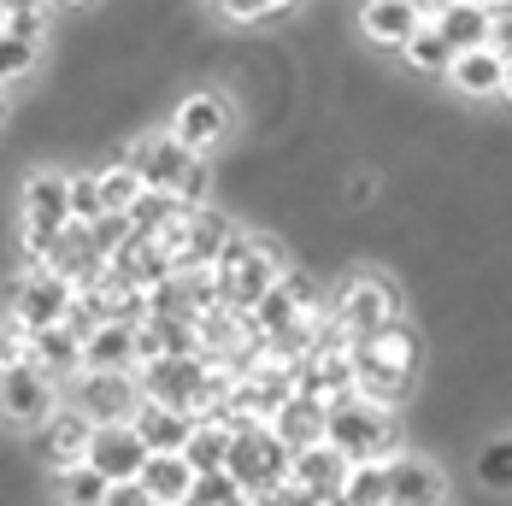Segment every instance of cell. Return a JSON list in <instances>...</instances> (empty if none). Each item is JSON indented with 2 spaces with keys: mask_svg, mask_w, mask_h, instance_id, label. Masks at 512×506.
Masks as SVG:
<instances>
[{
  "mask_svg": "<svg viewBox=\"0 0 512 506\" xmlns=\"http://www.w3.org/2000/svg\"><path fill=\"white\" fill-rule=\"evenodd\" d=\"M324 312L348 330V342H359V336H371V330L407 318V289H401L389 271H348V277L330 289Z\"/></svg>",
  "mask_w": 512,
  "mask_h": 506,
  "instance_id": "1",
  "label": "cell"
},
{
  "mask_svg": "<svg viewBox=\"0 0 512 506\" xmlns=\"http://www.w3.org/2000/svg\"><path fill=\"white\" fill-rule=\"evenodd\" d=\"M324 442L348 465H365V459H389L401 448V412L389 406H371V401H342V406H324Z\"/></svg>",
  "mask_w": 512,
  "mask_h": 506,
  "instance_id": "2",
  "label": "cell"
},
{
  "mask_svg": "<svg viewBox=\"0 0 512 506\" xmlns=\"http://www.w3.org/2000/svg\"><path fill=\"white\" fill-rule=\"evenodd\" d=\"M224 471L242 483V495H248V501H259L265 489L289 483V448L271 436V424H236V430H230Z\"/></svg>",
  "mask_w": 512,
  "mask_h": 506,
  "instance_id": "3",
  "label": "cell"
},
{
  "mask_svg": "<svg viewBox=\"0 0 512 506\" xmlns=\"http://www.w3.org/2000/svg\"><path fill=\"white\" fill-rule=\"evenodd\" d=\"M71 283L48 271V265H30V271H12L6 277V318L24 330V336H36V330H48V324H65V306H71Z\"/></svg>",
  "mask_w": 512,
  "mask_h": 506,
  "instance_id": "4",
  "label": "cell"
},
{
  "mask_svg": "<svg viewBox=\"0 0 512 506\" xmlns=\"http://www.w3.org/2000/svg\"><path fill=\"white\" fill-rule=\"evenodd\" d=\"M53 406H59V383H53L42 365L18 359V365L0 371V424H12V430H42Z\"/></svg>",
  "mask_w": 512,
  "mask_h": 506,
  "instance_id": "5",
  "label": "cell"
},
{
  "mask_svg": "<svg viewBox=\"0 0 512 506\" xmlns=\"http://www.w3.org/2000/svg\"><path fill=\"white\" fill-rule=\"evenodd\" d=\"M230 130H236V95L230 89H195L171 112V136L189 153H212Z\"/></svg>",
  "mask_w": 512,
  "mask_h": 506,
  "instance_id": "6",
  "label": "cell"
},
{
  "mask_svg": "<svg viewBox=\"0 0 512 506\" xmlns=\"http://www.w3.org/2000/svg\"><path fill=\"white\" fill-rule=\"evenodd\" d=\"M71 406L89 424H130L136 406H142L136 371H77L71 377Z\"/></svg>",
  "mask_w": 512,
  "mask_h": 506,
  "instance_id": "7",
  "label": "cell"
},
{
  "mask_svg": "<svg viewBox=\"0 0 512 506\" xmlns=\"http://www.w3.org/2000/svg\"><path fill=\"white\" fill-rule=\"evenodd\" d=\"M206 365H212V359H201V354L148 359V365H136V389H142V401H154V406H183V412H195V406H201V389H206Z\"/></svg>",
  "mask_w": 512,
  "mask_h": 506,
  "instance_id": "8",
  "label": "cell"
},
{
  "mask_svg": "<svg viewBox=\"0 0 512 506\" xmlns=\"http://www.w3.org/2000/svg\"><path fill=\"white\" fill-rule=\"evenodd\" d=\"M442 495H448V483L430 459L401 454V448L383 459V506H442Z\"/></svg>",
  "mask_w": 512,
  "mask_h": 506,
  "instance_id": "9",
  "label": "cell"
},
{
  "mask_svg": "<svg viewBox=\"0 0 512 506\" xmlns=\"http://www.w3.org/2000/svg\"><path fill=\"white\" fill-rule=\"evenodd\" d=\"M83 459L101 471L106 483H130V477L142 471V459H148V442L136 436V424H95Z\"/></svg>",
  "mask_w": 512,
  "mask_h": 506,
  "instance_id": "10",
  "label": "cell"
},
{
  "mask_svg": "<svg viewBox=\"0 0 512 506\" xmlns=\"http://www.w3.org/2000/svg\"><path fill=\"white\" fill-rule=\"evenodd\" d=\"M89 436H95V424L77 412V406H53L48 424H42V442H36V454L48 471H65V465H77V459L89 454Z\"/></svg>",
  "mask_w": 512,
  "mask_h": 506,
  "instance_id": "11",
  "label": "cell"
},
{
  "mask_svg": "<svg viewBox=\"0 0 512 506\" xmlns=\"http://www.w3.org/2000/svg\"><path fill=\"white\" fill-rule=\"evenodd\" d=\"M359 30H365V42L401 53L412 36L424 30V18H418L412 0H365V6H359Z\"/></svg>",
  "mask_w": 512,
  "mask_h": 506,
  "instance_id": "12",
  "label": "cell"
},
{
  "mask_svg": "<svg viewBox=\"0 0 512 506\" xmlns=\"http://www.w3.org/2000/svg\"><path fill=\"white\" fill-rule=\"evenodd\" d=\"M136 436L148 442V454H183V442L195 436V412H183V406H154V401H142L136 406Z\"/></svg>",
  "mask_w": 512,
  "mask_h": 506,
  "instance_id": "13",
  "label": "cell"
},
{
  "mask_svg": "<svg viewBox=\"0 0 512 506\" xmlns=\"http://www.w3.org/2000/svg\"><path fill=\"white\" fill-rule=\"evenodd\" d=\"M342 477H348V459L336 454L330 442H312V448H295V454H289V483H295V489H307L312 501L336 495V489H342Z\"/></svg>",
  "mask_w": 512,
  "mask_h": 506,
  "instance_id": "14",
  "label": "cell"
},
{
  "mask_svg": "<svg viewBox=\"0 0 512 506\" xmlns=\"http://www.w3.org/2000/svg\"><path fill=\"white\" fill-rule=\"evenodd\" d=\"M24 359H30V365H42L53 383L65 389V383L83 371V342H77L65 324H48V330H36V336L24 342Z\"/></svg>",
  "mask_w": 512,
  "mask_h": 506,
  "instance_id": "15",
  "label": "cell"
},
{
  "mask_svg": "<svg viewBox=\"0 0 512 506\" xmlns=\"http://www.w3.org/2000/svg\"><path fill=\"white\" fill-rule=\"evenodd\" d=\"M265 424H271V436H277L289 454H295V448H312V442H324V401H318V395H289Z\"/></svg>",
  "mask_w": 512,
  "mask_h": 506,
  "instance_id": "16",
  "label": "cell"
},
{
  "mask_svg": "<svg viewBox=\"0 0 512 506\" xmlns=\"http://www.w3.org/2000/svg\"><path fill=\"white\" fill-rule=\"evenodd\" d=\"M83 371H136V324H95L83 336Z\"/></svg>",
  "mask_w": 512,
  "mask_h": 506,
  "instance_id": "17",
  "label": "cell"
},
{
  "mask_svg": "<svg viewBox=\"0 0 512 506\" xmlns=\"http://www.w3.org/2000/svg\"><path fill=\"white\" fill-rule=\"evenodd\" d=\"M448 77H454V89L471 95V101H489V95H507V59L495 48H471V53H454V65H448Z\"/></svg>",
  "mask_w": 512,
  "mask_h": 506,
  "instance_id": "18",
  "label": "cell"
},
{
  "mask_svg": "<svg viewBox=\"0 0 512 506\" xmlns=\"http://www.w3.org/2000/svg\"><path fill=\"white\" fill-rule=\"evenodd\" d=\"M430 30L442 36V48L448 53H471V48L489 42V6H477V0H454L448 12L430 18Z\"/></svg>",
  "mask_w": 512,
  "mask_h": 506,
  "instance_id": "19",
  "label": "cell"
},
{
  "mask_svg": "<svg viewBox=\"0 0 512 506\" xmlns=\"http://www.w3.org/2000/svg\"><path fill=\"white\" fill-rule=\"evenodd\" d=\"M136 483L154 495V506H177V501H189L195 471H189V459L183 454H148L142 459V471H136Z\"/></svg>",
  "mask_w": 512,
  "mask_h": 506,
  "instance_id": "20",
  "label": "cell"
},
{
  "mask_svg": "<svg viewBox=\"0 0 512 506\" xmlns=\"http://www.w3.org/2000/svg\"><path fill=\"white\" fill-rule=\"evenodd\" d=\"M189 206L177 201V195H159V189H142L136 201L124 206V218H130V236H159L171 218H183Z\"/></svg>",
  "mask_w": 512,
  "mask_h": 506,
  "instance_id": "21",
  "label": "cell"
},
{
  "mask_svg": "<svg viewBox=\"0 0 512 506\" xmlns=\"http://www.w3.org/2000/svg\"><path fill=\"white\" fill-rule=\"evenodd\" d=\"M53 483H59V506H101L106 489H112V483H106L89 459H77V465L53 471Z\"/></svg>",
  "mask_w": 512,
  "mask_h": 506,
  "instance_id": "22",
  "label": "cell"
},
{
  "mask_svg": "<svg viewBox=\"0 0 512 506\" xmlns=\"http://www.w3.org/2000/svg\"><path fill=\"white\" fill-rule=\"evenodd\" d=\"M395 59H401V65H407L412 77H448V65H454V53L442 48V36H436V30H430V24H424V30H418V36H412L407 48L395 53Z\"/></svg>",
  "mask_w": 512,
  "mask_h": 506,
  "instance_id": "23",
  "label": "cell"
},
{
  "mask_svg": "<svg viewBox=\"0 0 512 506\" xmlns=\"http://www.w3.org/2000/svg\"><path fill=\"white\" fill-rule=\"evenodd\" d=\"M224 454H230V430L224 424H195V436L183 442V459H189V471H224Z\"/></svg>",
  "mask_w": 512,
  "mask_h": 506,
  "instance_id": "24",
  "label": "cell"
},
{
  "mask_svg": "<svg viewBox=\"0 0 512 506\" xmlns=\"http://www.w3.org/2000/svg\"><path fill=\"white\" fill-rule=\"evenodd\" d=\"M95 183H101L106 212H124V206L142 195V177H136V165H124V159H106L101 171H95Z\"/></svg>",
  "mask_w": 512,
  "mask_h": 506,
  "instance_id": "25",
  "label": "cell"
},
{
  "mask_svg": "<svg viewBox=\"0 0 512 506\" xmlns=\"http://www.w3.org/2000/svg\"><path fill=\"white\" fill-rule=\"evenodd\" d=\"M477 483H483L489 495H507V483H512V442H507V430L483 442V454H477Z\"/></svg>",
  "mask_w": 512,
  "mask_h": 506,
  "instance_id": "26",
  "label": "cell"
},
{
  "mask_svg": "<svg viewBox=\"0 0 512 506\" xmlns=\"http://www.w3.org/2000/svg\"><path fill=\"white\" fill-rule=\"evenodd\" d=\"M348 506H383V459H365V465H348L342 489H336Z\"/></svg>",
  "mask_w": 512,
  "mask_h": 506,
  "instance_id": "27",
  "label": "cell"
},
{
  "mask_svg": "<svg viewBox=\"0 0 512 506\" xmlns=\"http://www.w3.org/2000/svg\"><path fill=\"white\" fill-rule=\"evenodd\" d=\"M36 65H42V48H36V42H18V36H6V30H0V89L24 83Z\"/></svg>",
  "mask_w": 512,
  "mask_h": 506,
  "instance_id": "28",
  "label": "cell"
},
{
  "mask_svg": "<svg viewBox=\"0 0 512 506\" xmlns=\"http://www.w3.org/2000/svg\"><path fill=\"white\" fill-rule=\"evenodd\" d=\"M65 206H71V224H95V218H101L106 206H101V183H95V171H71Z\"/></svg>",
  "mask_w": 512,
  "mask_h": 506,
  "instance_id": "29",
  "label": "cell"
},
{
  "mask_svg": "<svg viewBox=\"0 0 512 506\" xmlns=\"http://www.w3.org/2000/svg\"><path fill=\"white\" fill-rule=\"evenodd\" d=\"M212 183H218V177H212V159H206V153H195V159H189V171H183V183H177L171 195L195 212V206H212Z\"/></svg>",
  "mask_w": 512,
  "mask_h": 506,
  "instance_id": "30",
  "label": "cell"
},
{
  "mask_svg": "<svg viewBox=\"0 0 512 506\" xmlns=\"http://www.w3.org/2000/svg\"><path fill=\"white\" fill-rule=\"evenodd\" d=\"M230 24H259V18H289L301 0H212Z\"/></svg>",
  "mask_w": 512,
  "mask_h": 506,
  "instance_id": "31",
  "label": "cell"
},
{
  "mask_svg": "<svg viewBox=\"0 0 512 506\" xmlns=\"http://www.w3.org/2000/svg\"><path fill=\"white\" fill-rule=\"evenodd\" d=\"M189 501H201V506H230V501H242V483H236L230 471H195V483H189Z\"/></svg>",
  "mask_w": 512,
  "mask_h": 506,
  "instance_id": "32",
  "label": "cell"
},
{
  "mask_svg": "<svg viewBox=\"0 0 512 506\" xmlns=\"http://www.w3.org/2000/svg\"><path fill=\"white\" fill-rule=\"evenodd\" d=\"M0 30L18 36V42H36V48H42V36H48V6H18V12H6Z\"/></svg>",
  "mask_w": 512,
  "mask_h": 506,
  "instance_id": "33",
  "label": "cell"
},
{
  "mask_svg": "<svg viewBox=\"0 0 512 506\" xmlns=\"http://www.w3.org/2000/svg\"><path fill=\"white\" fill-rule=\"evenodd\" d=\"M89 236H95L101 253H118L124 242H130V218H124V212H101V218L89 224Z\"/></svg>",
  "mask_w": 512,
  "mask_h": 506,
  "instance_id": "34",
  "label": "cell"
},
{
  "mask_svg": "<svg viewBox=\"0 0 512 506\" xmlns=\"http://www.w3.org/2000/svg\"><path fill=\"white\" fill-rule=\"evenodd\" d=\"M24 342H30V336H24V330H18L12 318H0V371L24 359Z\"/></svg>",
  "mask_w": 512,
  "mask_h": 506,
  "instance_id": "35",
  "label": "cell"
},
{
  "mask_svg": "<svg viewBox=\"0 0 512 506\" xmlns=\"http://www.w3.org/2000/svg\"><path fill=\"white\" fill-rule=\"evenodd\" d=\"M101 506H154V495H148V489H142V483L130 477V483H112Z\"/></svg>",
  "mask_w": 512,
  "mask_h": 506,
  "instance_id": "36",
  "label": "cell"
},
{
  "mask_svg": "<svg viewBox=\"0 0 512 506\" xmlns=\"http://www.w3.org/2000/svg\"><path fill=\"white\" fill-rule=\"evenodd\" d=\"M259 506H318V501H312L307 489H295V483H277V489L259 495Z\"/></svg>",
  "mask_w": 512,
  "mask_h": 506,
  "instance_id": "37",
  "label": "cell"
},
{
  "mask_svg": "<svg viewBox=\"0 0 512 506\" xmlns=\"http://www.w3.org/2000/svg\"><path fill=\"white\" fill-rule=\"evenodd\" d=\"M412 6H418V18H424V24H430V18H436V12H448V6H454V0H412Z\"/></svg>",
  "mask_w": 512,
  "mask_h": 506,
  "instance_id": "38",
  "label": "cell"
},
{
  "mask_svg": "<svg viewBox=\"0 0 512 506\" xmlns=\"http://www.w3.org/2000/svg\"><path fill=\"white\" fill-rule=\"evenodd\" d=\"M477 6H489V12H495V6H512V0H477Z\"/></svg>",
  "mask_w": 512,
  "mask_h": 506,
  "instance_id": "39",
  "label": "cell"
},
{
  "mask_svg": "<svg viewBox=\"0 0 512 506\" xmlns=\"http://www.w3.org/2000/svg\"><path fill=\"white\" fill-rule=\"evenodd\" d=\"M18 6H42V0H12V12H18Z\"/></svg>",
  "mask_w": 512,
  "mask_h": 506,
  "instance_id": "40",
  "label": "cell"
},
{
  "mask_svg": "<svg viewBox=\"0 0 512 506\" xmlns=\"http://www.w3.org/2000/svg\"><path fill=\"white\" fill-rule=\"evenodd\" d=\"M6 12H12V0H0V24H6Z\"/></svg>",
  "mask_w": 512,
  "mask_h": 506,
  "instance_id": "41",
  "label": "cell"
},
{
  "mask_svg": "<svg viewBox=\"0 0 512 506\" xmlns=\"http://www.w3.org/2000/svg\"><path fill=\"white\" fill-rule=\"evenodd\" d=\"M53 6H89V0H53Z\"/></svg>",
  "mask_w": 512,
  "mask_h": 506,
  "instance_id": "42",
  "label": "cell"
},
{
  "mask_svg": "<svg viewBox=\"0 0 512 506\" xmlns=\"http://www.w3.org/2000/svg\"><path fill=\"white\" fill-rule=\"evenodd\" d=\"M230 506H259V501H248V495H242V501H230Z\"/></svg>",
  "mask_w": 512,
  "mask_h": 506,
  "instance_id": "43",
  "label": "cell"
},
{
  "mask_svg": "<svg viewBox=\"0 0 512 506\" xmlns=\"http://www.w3.org/2000/svg\"><path fill=\"white\" fill-rule=\"evenodd\" d=\"M0 112H6V89H0Z\"/></svg>",
  "mask_w": 512,
  "mask_h": 506,
  "instance_id": "44",
  "label": "cell"
},
{
  "mask_svg": "<svg viewBox=\"0 0 512 506\" xmlns=\"http://www.w3.org/2000/svg\"><path fill=\"white\" fill-rule=\"evenodd\" d=\"M177 506H201V501H177Z\"/></svg>",
  "mask_w": 512,
  "mask_h": 506,
  "instance_id": "45",
  "label": "cell"
}]
</instances>
